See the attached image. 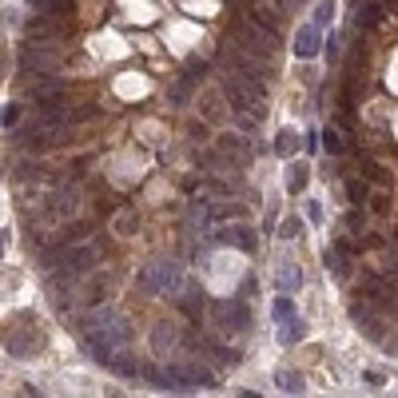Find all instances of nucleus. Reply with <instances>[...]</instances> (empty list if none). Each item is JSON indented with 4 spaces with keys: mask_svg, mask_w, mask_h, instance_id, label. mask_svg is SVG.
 <instances>
[{
    "mask_svg": "<svg viewBox=\"0 0 398 398\" xmlns=\"http://www.w3.org/2000/svg\"><path fill=\"white\" fill-rule=\"evenodd\" d=\"M80 334H84V347L92 350V359L100 366H108L124 379H140V363L132 359V327L124 315H116L111 307H96L92 315L80 318Z\"/></svg>",
    "mask_w": 398,
    "mask_h": 398,
    "instance_id": "nucleus-1",
    "label": "nucleus"
},
{
    "mask_svg": "<svg viewBox=\"0 0 398 398\" xmlns=\"http://www.w3.org/2000/svg\"><path fill=\"white\" fill-rule=\"evenodd\" d=\"M143 295H179L183 291V267L175 259H156L136 275Z\"/></svg>",
    "mask_w": 398,
    "mask_h": 398,
    "instance_id": "nucleus-2",
    "label": "nucleus"
},
{
    "mask_svg": "<svg viewBox=\"0 0 398 398\" xmlns=\"http://www.w3.org/2000/svg\"><path fill=\"white\" fill-rule=\"evenodd\" d=\"M223 96L231 100V111H247V116H263L267 111V96H263V84H251V80H239V76H223Z\"/></svg>",
    "mask_w": 398,
    "mask_h": 398,
    "instance_id": "nucleus-3",
    "label": "nucleus"
},
{
    "mask_svg": "<svg viewBox=\"0 0 398 398\" xmlns=\"http://www.w3.org/2000/svg\"><path fill=\"white\" fill-rule=\"evenodd\" d=\"M211 315H215V323H219V331H247L251 327V307H247V299L243 295H235V299H223V302H211Z\"/></svg>",
    "mask_w": 398,
    "mask_h": 398,
    "instance_id": "nucleus-4",
    "label": "nucleus"
},
{
    "mask_svg": "<svg viewBox=\"0 0 398 398\" xmlns=\"http://www.w3.org/2000/svg\"><path fill=\"white\" fill-rule=\"evenodd\" d=\"M40 347H44V338L24 327V315H20V323H16V327H8V331H4V350H8L12 359H28V354H36Z\"/></svg>",
    "mask_w": 398,
    "mask_h": 398,
    "instance_id": "nucleus-5",
    "label": "nucleus"
},
{
    "mask_svg": "<svg viewBox=\"0 0 398 398\" xmlns=\"http://www.w3.org/2000/svg\"><path fill=\"white\" fill-rule=\"evenodd\" d=\"M235 36H239V44L247 48V52H255V56H267V60H271V56L279 52V40H271L259 24H239Z\"/></svg>",
    "mask_w": 398,
    "mask_h": 398,
    "instance_id": "nucleus-6",
    "label": "nucleus"
},
{
    "mask_svg": "<svg viewBox=\"0 0 398 398\" xmlns=\"http://www.w3.org/2000/svg\"><path fill=\"white\" fill-rule=\"evenodd\" d=\"M179 343H183V334H179L175 323H156V331H152V350H156V359H163V363L175 359Z\"/></svg>",
    "mask_w": 398,
    "mask_h": 398,
    "instance_id": "nucleus-7",
    "label": "nucleus"
},
{
    "mask_svg": "<svg viewBox=\"0 0 398 398\" xmlns=\"http://www.w3.org/2000/svg\"><path fill=\"white\" fill-rule=\"evenodd\" d=\"M215 243H223V247H239V251H255V243H259V235H255L247 223H239V227H223V231H215Z\"/></svg>",
    "mask_w": 398,
    "mask_h": 398,
    "instance_id": "nucleus-8",
    "label": "nucleus"
},
{
    "mask_svg": "<svg viewBox=\"0 0 398 398\" xmlns=\"http://www.w3.org/2000/svg\"><path fill=\"white\" fill-rule=\"evenodd\" d=\"M318 36H323V28L318 24H302L299 32H295V56L299 60H311V56H318Z\"/></svg>",
    "mask_w": 398,
    "mask_h": 398,
    "instance_id": "nucleus-9",
    "label": "nucleus"
},
{
    "mask_svg": "<svg viewBox=\"0 0 398 398\" xmlns=\"http://www.w3.org/2000/svg\"><path fill=\"white\" fill-rule=\"evenodd\" d=\"M302 283V271L299 263H291V259H279V271H275V287H279V295H295Z\"/></svg>",
    "mask_w": 398,
    "mask_h": 398,
    "instance_id": "nucleus-10",
    "label": "nucleus"
},
{
    "mask_svg": "<svg viewBox=\"0 0 398 398\" xmlns=\"http://www.w3.org/2000/svg\"><path fill=\"white\" fill-rule=\"evenodd\" d=\"M227 64H231V68H239V80H251V84H263V68H259L255 60H247V56H243L239 48H231V52H227Z\"/></svg>",
    "mask_w": 398,
    "mask_h": 398,
    "instance_id": "nucleus-11",
    "label": "nucleus"
},
{
    "mask_svg": "<svg viewBox=\"0 0 398 398\" xmlns=\"http://www.w3.org/2000/svg\"><path fill=\"white\" fill-rule=\"evenodd\" d=\"M302 338H307V323H302V318L295 315V311H291V315L283 318V331H279V343H283V347H295V343H302Z\"/></svg>",
    "mask_w": 398,
    "mask_h": 398,
    "instance_id": "nucleus-12",
    "label": "nucleus"
},
{
    "mask_svg": "<svg viewBox=\"0 0 398 398\" xmlns=\"http://www.w3.org/2000/svg\"><path fill=\"white\" fill-rule=\"evenodd\" d=\"M275 386L283 390V395H302L307 390V382H302V374H295V370H275Z\"/></svg>",
    "mask_w": 398,
    "mask_h": 398,
    "instance_id": "nucleus-13",
    "label": "nucleus"
},
{
    "mask_svg": "<svg viewBox=\"0 0 398 398\" xmlns=\"http://www.w3.org/2000/svg\"><path fill=\"white\" fill-rule=\"evenodd\" d=\"M219 219H247V207H239V203H219V207H211L203 215V223H219Z\"/></svg>",
    "mask_w": 398,
    "mask_h": 398,
    "instance_id": "nucleus-14",
    "label": "nucleus"
},
{
    "mask_svg": "<svg viewBox=\"0 0 398 398\" xmlns=\"http://www.w3.org/2000/svg\"><path fill=\"white\" fill-rule=\"evenodd\" d=\"M299 132H295V127H287V132H279V140H275V152H279V156H295V152H299Z\"/></svg>",
    "mask_w": 398,
    "mask_h": 398,
    "instance_id": "nucleus-15",
    "label": "nucleus"
},
{
    "mask_svg": "<svg viewBox=\"0 0 398 398\" xmlns=\"http://www.w3.org/2000/svg\"><path fill=\"white\" fill-rule=\"evenodd\" d=\"M302 188H307V168H302V163H291V168H287V191L299 195Z\"/></svg>",
    "mask_w": 398,
    "mask_h": 398,
    "instance_id": "nucleus-16",
    "label": "nucleus"
},
{
    "mask_svg": "<svg viewBox=\"0 0 398 398\" xmlns=\"http://www.w3.org/2000/svg\"><path fill=\"white\" fill-rule=\"evenodd\" d=\"M366 195H370V191H366L363 179H347V203H350V207H363Z\"/></svg>",
    "mask_w": 398,
    "mask_h": 398,
    "instance_id": "nucleus-17",
    "label": "nucleus"
},
{
    "mask_svg": "<svg viewBox=\"0 0 398 398\" xmlns=\"http://www.w3.org/2000/svg\"><path fill=\"white\" fill-rule=\"evenodd\" d=\"M203 72H207V64H203V60H188V64H183V72H179V80H188L191 88H195V84L203 80Z\"/></svg>",
    "mask_w": 398,
    "mask_h": 398,
    "instance_id": "nucleus-18",
    "label": "nucleus"
},
{
    "mask_svg": "<svg viewBox=\"0 0 398 398\" xmlns=\"http://www.w3.org/2000/svg\"><path fill=\"white\" fill-rule=\"evenodd\" d=\"M203 347L211 350V354H215V363H219V366H235V363H239V354H235V350L219 347V343H203Z\"/></svg>",
    "mask_w": 398,
    "mask_h": 398,
    "instance_id": "nucleus-19",
    "label": "nucleus"
},
{
    "mask_svg": "<svg viewBox=\"0 0 398 398\" xmlns=\"http://www.w3.org/2000/svg\"><path fill=\"white\" fill-rule=\"evenodd\" d=\"M116 231H120V235H136V231H140V215H136V211H124V215L116 219Z\"/></svg>",
    "mask_w": 398,
    "mask_h": 398,
    "instance_id": "nucleus-20",
    "label": "nucleus"
},
{
    "mask_svg": "<svg viewBox=\"0 0 398 398\" xmlns=\"http://www.w3.org/2000/svg\"><path fill=\"white\" fill-rule=\"evenodd\" d=\"M302 235V219L299 215H287L283 223H279V239H299Z\"/></svg>",
    "mask_w": 398,
    "mask_h": 398,
    "instance_id": "nucleus-21",
    "label": "nucleus"
},
{
    "mask_svg": "<svg viewBox=\"0 0 398 398\" xmlns=\"http://www.w3.org/2000/svg\"><path fill=\"white\" fill-rule=\"evenodd\" d=\"M188 96H191V84H188V80H175L172 92H168V100H172L175 108H179V104H188Z\"/></svg>",
    "mask_w": 398,
    "mask_h": 398,
    "instance_id": "nucleus-22",
    "label": "nucleus"
},
{
    "mask_svg": "<svg viewBox=\"0 0 398 398\" xmlns=\"http://www.w3.org/2000/svg\"><path fill=\"white\" fill-rule=\"evenodd\" d=\"M219 147L227 156H247V143L239 140V136H219Z\"/></svg>",
    "mask_w": 398,
    "mask_h": 398,
    "instance_id": "nucleus-23",
    "label": "nucleus"
},
{
    "mask_svg": "<svg viewBox=\"0 0 398 398\" xmlns=\"http://www.w3.org/2000/svg\"><path fill=\"white\" fill-rule=\"evenodd\" d=\"M36 8H40V16H52V12H64L68 8V0H32Z\"/></svg>",
    "mask_w": 398,
    "mask_h": 398,
    "instance_id": "nucleus-24",
    "label": "nucleus"
},
{
    "mask_svg": "<svg viewBox=\"0 0 398 398\" xmlns=\"http://www.w3.org/2000/svg\"><path fill=\"white\" fill-rule=\"evenodd\" d=\"M379 16H382V4L374 0V4H366V12H363L359 24H363V28H374V24H379Z\"/></svg>",
    "mask_w": 398,
    "mask_h": 398,
    "instance_id": "nucleus-25",
    "label": "nucleus"
},
{
    "mask_svg": "<svg viewBox=\"0 0 398 398\" xmlns=\"http://www.w3.org/2000/svg\"><path fill=\"white\" fill-rule=\"evenodd\" d=\"M331 20H334V4H331V0H323V4L315 8V24L323 28V24H331Z\"/></svg>",
    "mask_w": 398,
    "mask_h": 398,
    "instance_id": "nucleus-26",
    "label": "nucleus"
},
{
    "mask_svg": "<svg viewBox=\"0 0 398 398\" xmlns=\"http://www.w3.org/2000/svg\"><path fill=\"white\" fill-rule=\"evenodd\" d=\"M291 311H295V307H291V299H287V295H279V299H275V307H271V315H275V318H287Z\"/></svg>",
    "mask_w": 398,
    "mask_h": 398,
    "instance_id": "nucleus-27",
    "label": "nucleus"
},
{
    "mask_svg": "<svg viewBox=\"0 0 398 398\" xmlns=\"http://www.w3.org/2000/svg\"><path fill=\"white\" fill-rule=\"evenodd\" d=\"M323 147H327L331 156H343V140H338L334 132H327V136H323Z\"/></svg>",
    "mask_w": 398,
    "mask_h": 398,
    "instance_id": "nucleus-28",
    "label": "nucleus"
},
{
    "mask_svg": "<svg viewBox=\"0 0 398 398\" xmlns=\"http://www.w3.org/2000/svg\"><path fill=\"white\" fill-rule=\"evenodd\" d=\"M16 120H20V108L12 104V108L4 111V127H16Z\"/></svg>",
    "mask_w": 398,
    "mask_h": 398,
    "instance_id": "nucleus-29",
    "label": "nucleus"
},
{
    "mask_svg": "<svg viewBox=\"0 0 398 398\" xmlns=\"http://www.w3.org/2000/svg\"><path fill=\"white\" fill-rule=\"evenodd\" d=\"M347 231H363V215H354V211H350V215H347Z\"/></svg>",
    "mask_w": 398,
    "mask_h": 398,
    "instance_id": "nucleus-30",
    "label": "nucleus"
},
{
    "mask_svg": "<svg viewBox=\"0 0 398 398\" xmlns=\"http://www.w3.org/2000/svg\"><path fill=\"white\" fill-rule=\"evenodd\" d=\"M4 239H8V231H0V251H4Z\"/></svg>",
    "mask_w": 398,
    "mask_h": 398,
    "instance_id": "nucleus-31",
    "label": "nucleus"
},
{
    "mask_svg": "<svg viewBox=\"0 0 398 398\" xmlns=\"http://www.w3.org/2000/svg\"><path fill=\"white\" fill-rule=\"evenodd\" d=\"M0 68H4V64H0ZM0 76H4V72H0Z\"/></svg>",
    "mask_w": 398,
    "mask_h": 398,
    "instance_id": "nucleus-32",
    "label": "nucleus"
}]
</instances>
